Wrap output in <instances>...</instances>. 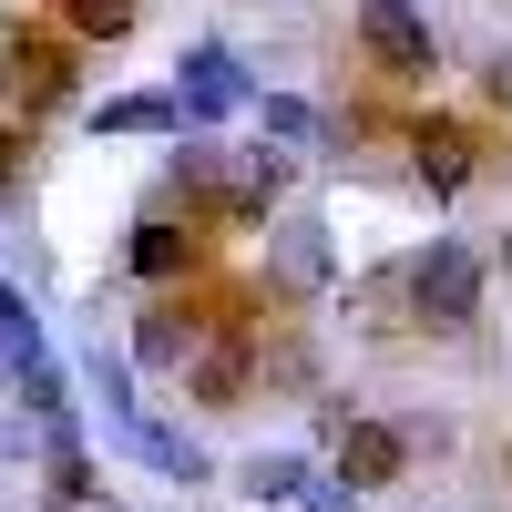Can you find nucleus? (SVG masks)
<instances>
[{
	"label": "nucleus",
	"mask_w": 512,
	"mask_h": 512,
	"mask_svg": "<svg viewBox=\"0 0 512 512\" xmlns=\"http://www.w3.org/2000/svg\"><path fill=\"white\" fill-rule=\"evenodd\" d=\"M400 277H410V318L420 328H472L482 318V256L461 246V236H431Z\"/></svg>",
	"instance_id": "nucleus-1"
},
{
	"label": "nucleus",
	"mask_w": 512,
	"mask_h": 512,
	"mask_svg": "<svg viewBox=\"0 0 512 512\" xmlns=\"http://www.w3.org/2000/svg\"><path fill=\"white\" fill-rule=\"evenodd\" d=\"M72 72H82V41L72 31H11L0 41V103H11L21 123L72 103Z\"/></svg>",
	"instance_id": "nucleus-2"
},
{
	"label": "nucleus",
	"mask_w": 512,
	"mask_h": 512,
	"mask_svg": "<svg viewBox=\"0 0 512 512\" xmlns=\"http://www.w3.org/2000/svg\"><path fill=\"white\" fill-rule=\"evenodd\" d=\"M175 103H185V134H205V123H236V113H256V82H246V62L226 52V41H185Z\"/></svg>",
	"instance_id": "nucleus-3"
},
{
	"label": "nucleus",
	"mask_w": 512,
	"mask_h": 512,
	"mask_svg": "<svg viewBox=\"0 0 512 512\" xmlns=\"http://www.w3.org/2000/svg\"><path fill=\"white\" fill-rule=\"evenodd\" d=\"M359 52L390 72V82H420L441 62V41H431V21L410 11V0H359Z\"/></svg>",
	"instance_id": "nucleus-4"
},
{
	"label": "nucleus",
	"mask_w": 512,
	"mask_h": 512,
	"mask_svg": "<svg viewBox=\"0 0 512 512\" xmlns=\"http://www.w3.org/2000/svg\"><path fill=\"white\" fill-rule=\"evenodd\" d=\"M400 472H410V431L400 420H359V431L338 441V482L349 492H390Z\"/></svg>",
	"instance_id": "nucleus-5"
},
{
	"label": "nucleus",
	"mask_w": 512,
	"mask_h": 512,
	"mask_svg": "<svg viewBox=\"0 0 512 512\" xmlns=\"http://www.w3.org/2000/svg\"><path fill=\"white\" fill-rule=\"evenodd\" d=\"M277 195H287V154H277V144H246V164H236L226 195H216V216H226V226H267Z\"/></svg>",
	"instance_id": "nucleus-6"
},
{
	"label": "nucleus",
	"mask_w": 512,
	"mask_h": 512,
	"mask_svg": "<svg viewBox=\"0 0 512 512\" xmlns=\"http://www.w3.org/2000/svg\"><path fill=\"white\" fill-rule=\"evenodd\" d=\"M267 277H277L287 297H318V287H328V226H318V216H287V226H277V256H267Z\"/></svg>",
	"instance_id": "nucleus-7"
},
{
	"label": "nucleus",
	"mask_w": 512,
	"mask_h": 512,
	"mask_svg": "<svg viewBox=\"0 0 512 512\" xmlns=\"http://www.w3.org/2000/svg\"><path fill=\"white\" fill-rule=\"evenodd\" d=\"M410 164H420V185H431V195H461V185H472V134H461V123H420V134H410Z\"/></svg>",
	"instance_id": "nucleus-8"
},
{
	"label": "nucleus",
	"mask_w": 512,
	"mask_h": 512,
	"mask_svg": "<svg viewBox=\"0 0 512 512\" xmlns=\"http://www.w3.org/2000/svg\"><path fill=\"white\" fill-rule=\"evenodd\" d=\"M308 482H318L308 451H246V461H236V492L267 502V512H277V502H308Z\"/></svg>",
	"instance_id": "nucleus-9"
},
{
	"label": "nucleus",
	"mask_w": 512,
	"mask_h": 512,
	"mask_svg": "<svg viewBox=\"0 0 512 512\" xmlns=\"http://www.w3.org/2000/svg\"><path fill=\"white\" fill-rule=\"evenodd\" d=\"M246 379H256V359L236 349V338H216V349H195V369H185V390H195L205 410H236V400H246Z\"/></svg>",
	"instance_id": "nucleus-10"
},
{
	"label": "nucleus",
	"mask_w": 512,
	"mask_h": 512,
	"mask_svg": "<svg viewBox=\"0 0 512 512\" xmlns=\"http://www.w3.org/2000/svg\"><path fill=\"white\" fill-rule=\"evenodd\" d=\"M256 134H267V144H328L338 123H328L308 93H256ZM338 144H349V134H338Z\"/></svg>",
	"instance_id": "nucleus-11"
},
{
	"label": "nucleus",
	"mask_w": 512,
	"mask_h": 512,
	"mask_svg": "<svg viewBox=\"0 0 512 512\" xmlns=\"http://www.w3.org/2000/svg\"><path fill=\"white\" fill-rule=\"evenodd\" d=\"M185 256H195V246H185V226H164V216H144L134 236H123V267H134L144 287H164V277H185Z\"/></svg>",
	"instance_id": "nucleus-12"
},
{
	"label": "nucleus",
	"mask_w": 512,
	"mask_h": 512,
	"mask_svg": "<svg viewBox=\"0 0 512 512\" xmlns=\"http://www.w3.org/2000/svg\"><path fill=\"white\" fill-rule=\"evenodd\" d=\"M93 134H185V103L175 93H113L93 113Z\"/></svg>",
	"instance_id": "nucleus-13"
},
{
	"label": "nucleus",
	"mask_w": 512,
	"mask_h": 512,
	"mask_svg": "<svg viewBox=\"0 0 512 512\" xmlns=\"http://www.w3.org/2000/svg\"><path fill=\"white\" fill-rule=\"evenodd\" d=\"M134 359H144V369H195V318L144 308V318H134Z\"/></svg>",
	"instance_id": "nucleus-14"
},
{
	"label": "nucleus",
	"mask_w": 512,
	"mask_h": 512,
	"mask_svg": "<svg viewBox=\"0 0 512 512\" xmlns=\"http://www.w3.org/2000/svg\"><path fill=\"white\" fill-rule=\"evenodd\" d=\"M21 369H41V318H31V297L0 277V379H21Z\"/></svg>",
	"instance_id": "nucleus-15"
},
{
	"label": "nucleus",
	"mask_w": 512,
	"mask_h": 512,
	"mask_svg": "<svg viewBox=\"0 0 512 512\" xmlns=\"http://www.w3.org/2000/svg\"><path fill=\"white\" fill-rule=\"evenodd\" d=\"M123 451H144V461H154V472H164V482H205V451H195L185 431H164V420H144V431H134V441H123Z\"/></svg>",
	"instance_id": "nucleus-16"
},
{
	"label": "nucleus",
	"mask_w": 512,
	"mask_h": 512,
	"mask_svg": "<svg viewBox=\"0 0 512 512\" xmlns=\"http://www.w3.org/2000/svg\"><path fill=\"white\" fill-rule=\"evenodd\" d=\"M62 21H72V41H123L134 31V0H62Z\"/></svg>",
	"instance_id": "nucleus-17"
},
{
	"label": "nucleus",
	"mask_w": 512,
	"mask_h": 512,
	"mask_svg": "<svg viewBox=\"0 0 512 512\" xmlns=\"http://www.w3.org/2000/svg\"><path fill=\"white\" fill-rule=\"evenodd\" d=\"M308 512H359V492L338 482V472H318V482H308Z\"/></svg>",
	"instance_id": "nucleus-18"
},
{
	"label": "nucleus",
	"mask_w": 512,
	"mask_h": 512,
	"mask_svg": "<svg viewBox=\"0 0 512 512\" xmlns=\"http://www.w3.org/2000/svg\"><path fill=\"white\" fill-rule=\"evenodd\" d=\"M482 93H492V103L512 113V52H492V62H482Z\"/></svg>",
	"instance_id": "nucleus-19"
},
{
	"label": "nucleus",
	"mask_w": 512,
	"mask_h": 512,
	"mask_svg": "<svg viewBox=\"0 0 512 512\" xmlns=\"http://www.w3.org/2000/svg\"><path fill=\"white\" fill-rule=\"evenodd\" d=\"M502 267H512V236H502Z\"/></svg>",
	"instance_id": "nucleus-20"
},
{
	"label": "nucleus",
	"mask_w": 512,
	"mask_h": 512,
	"mask_svg": "<svg viewBox=\"0 0 512 512\" xmlns=\"http://www.w3.org/2000/svg\"><path fill=\"white\" fill-rule=\"evenodd\" d=\"M502 472H512V451H502Z\"/></svg>",
	"instance_id": "nucleus-21"
},
{
	"label": "nucleus",
	"mask_w": 512,
	"mask_h": 512,
	"mask_svg": "<svg viewBox=\"0 0 512 512\" xmlns=\"http://www.w3.org/2000/svg\"><path fill=\"white\" fill-rule=\"evenodd\" d=\"M52 512H72V502H52Z\"/></svg>",
	"instance_id": "nucleus-22"
}]
</instances>
